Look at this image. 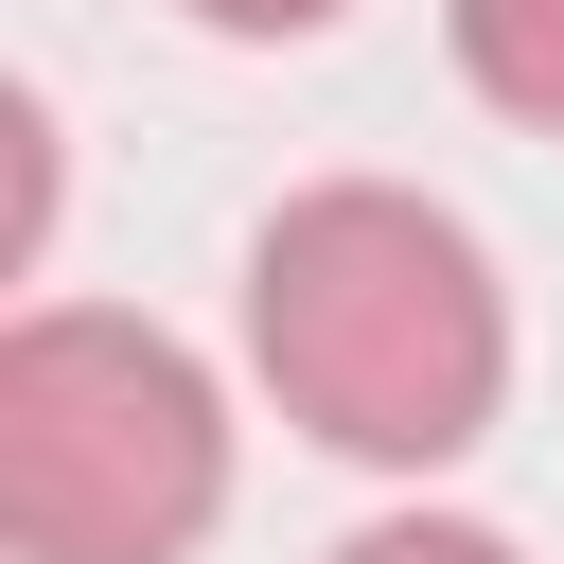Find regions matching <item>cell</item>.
<instances>
[{"label": "cell", "mask_w": 564, "mask_h": 564, "mask_svg": "<svg viewBox=\"0 0 564 564\" xmlns=\"http://www.w3.org/2000/svg\"><path fill=\"white\" fill-rule=\"evenodd\" d=\"M247 370L264 405L352 476H441L511 405V300L494 247L405 176H317L247 229Z\"/></svg>", "instance_id": "1"}, {"label": "cell", "mask_w": 564, "mask_h": 564, "mask_svg": "<svg viewBox=\"0 0 564 564\" xmlns=\"http://www.w3.org/2000/svg\"><path fill=\"white\" fill-rule=\"evenodd\" d=\"M229 511V388L106 300L0 335V546L18 564H194Z\"/></svg>", "instance_id": "2"}, {"label": "cell", "mask_w": 564, "mask_h": 564, "mask_svg": "<svg viewBox=\"0 0 564 564\" xmlns=\"http://www.w3.org/2000/svg\"><path fill=\"white\" fill-rule=\"evenodd\" d=\"M441 35H458V88L494 123L564 141V0H441Z\"/></svg>", "instance_id": "3"}, {"label": "cell", "mask_w": 564, "mask_h": 564, "mask_svg": "<svg viewBox=\"0 0 564 564\" xmlns=\"http://www.w3.org/2000/svg\"><path fill=\"white\" fill-rule=\"evenodd\" d=\"M335 564H529L511 529H476V511H370Z\"/></svg>", "instance_id": "4"}, {"label": "cell", "mask_w": 564, "mask_h": 564, "mask_svg": "<svg viewBox=\"0 0 564 564\" xmlns=\"http://www.w3.org/2000/svg\"><path fill=\"white\" fill-rule=\"evenodd\" d=\"M194 35H229V53H300V35H335L352 0H176Z\"/></svg>", "instance_id": "5"}]
</instances>
